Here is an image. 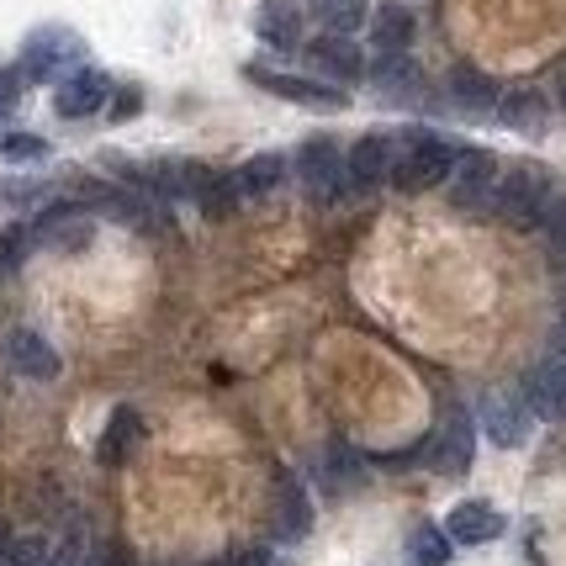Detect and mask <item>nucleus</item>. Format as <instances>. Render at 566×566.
Returning a JSON list of instances; mask_svg holds the SVG:
<instances>
[{
	"label": "nucleus",
	"mask_w": 566,
	"mask_h": 566,
	"mask_svg": "<svg viewBox=\"0 0 566 566\" xmlns=\"http://www.w3.org/2000/svg\"><path fill=\"white\" fill-rule=\"evenodd\" d=\"M455 170V148L444 138H429V133H397V165H392V180L402 191H429L450 180Z\"/></svg>",
	"instance_id": "nucleus-1"
},
{
	"label": "nucleus",
	"mask_w": 566,
	"mask_h": 566,
	"mask_svg": "<svg viewBox=\"0 0 566 566\" xmlns=\"http://www.w3.org/2000/svg\"><path fill=\"white\" fill-rule=\"evenodd\" d=\"M551 207V180H545L535 165H518V170L497 175V191H493V212L514 228H535Z\"/></svg>",
	"instance_id": "nucleus-2"
},
{
	"label": "nucleus",
	"mask_w": 566,
	"mask_h": 566,
	"mask_svg": "<svg viewBox=\"0 0 566 566\" xmlns=\"http://www.w3.org/2000/svg\"><path fill=\"white\" fill-rule=\"evenodd\" d=\"M85 59V43L70 27H38L22 43V74L27 80H64V74L80 70Z\"/></svg>",
	"instance_id": "nucleus-3"
},
{
	"label": "nucleus",
	"mask_w": 566,
	"mask_h": 566,
	"mask_svg": "<svg viewBox=\"0 0 566 566\" xmlns=\"http://www.w3.org/2000/svg\"><path fill=\"white\" fill-rule=\"evenodd\" d=\"M497 159L488 148H471V154H455V170H450V201L461 212H482L493 207V191H497Z\"/></svg>",
	"instance_id": "nucleus-4"
},
{
	"label": "nucleus",
	"mask_w": 566,
	"mask_h": 566,
	"mask_svg": "<svg viewBox=\"0 0 566 566\" xmlns=\"http://www.w3.org/2000/svg\"><path fill=\"white\" fill-rule=\"evenodd\" d=\"M476 419H482V429H488V440L503 444V450H514V444L530 440V402L518 392H503V387H493V392H482V408H476Z\"/></svg>",
	"instance_id": "nucleus-5"
},
{
	"label": "nucleus",
	"mask_w": 566,
	"mask_h": 566,
	"mask_svg": "<svg viewBox=\"0 0 566 566\" xmlns=\"http://www.w3.org/2000/svg\"><path fill=\"white\" fill-rule=\"evenodd\" d=\"M524 402L535 419H551V423H566V355H545L541 366H530L524 376Z\"/></svg>",
	"instance_id": "nucleus-6"
},
{
	"label": "nucleus",
	"mask_w": 566,
	"mask_h": 566,
	"mask_svg": "<svg viewBox=\"0 0 566 566\" xmlns=\"http://www.w3.org/2000/svg\"><path fill=\"white\" fill-rule=\"evenodd\" d=\"M296 165H302V186H307V197H313V201H334L349 186L345 154H339L334 144H307Z\"/></svg>",
	"instance_id": "nucleus-7"
},
{
	"label": "nucleus",
	"mask_w": 566,
	"mask_h": 566,
	"mask_svg": "<svg viewBox=\"0 0 566 566\" xmlns=\"http://www.w3.org/2000/svg\"><path fill=\"white\" fill-rule=\"evenodd\" d=\"M392 165H397V133H366L360 144L349 148L345 175L349 186H381V180H392Z\"/></svg>",
	"instance_id": "nucleus-8"
},
{
	"label": "nucleus",
	"mask_w": 566,
	"mask_h": 566,
	"mask_svg": "<svg viewBox=\"0 0 566 566\" xmlns=\"http://www.w3.org/2000/svg\"><path fill=\"white\" fill-rule=\"evenodd\" d=\"M249 80L271 96H286L296 106H318V112H345V91L318 85V80H302V74H275V70H249Z\"/></svg>",
	"instance_id": "nucleus-9"
},
{
	"label": "nucleus",
	"mask_w": 566,
	"mask_h": 566,
	"mask_svg": "<svg viewBox=\"0 0 566 566\" xmlns=\"http://www.w3.org/2000/svg\"><path fill=\"white\" fill-rule=\"evenodd\" d=\"M106 96H112V80L101 70H80L64 74L59 80V91H53V106H59V117H91V112H101L106 106Z\"/></svg>",
	"instance_id": "nucleus-10"
},
{
	"label": "nucleus",
	"mask_w": 566,
	"mask_h": 566,
	"mask_svg": "<svg viewBox=\"0 0 566 566\" xmlns=\"http://www.w3.org/2000/svg\"><path fill=\"white\" fill-rule=\"evenodd\" d=\"M6 366L17 370V376H27V381H53L59 376V349L43 339V334H32V328H17L11 339H6Z\"/></svg>",
	"instance_id": "nucleus-11"
},
{
	"label": "nucleus",
	"mask_w": 566,
	"mask_h": 566,
	"mask_svg": "<svg viewBox=\"0 0 566 566\" xmlns=\"http://www.w3.org/2000/svg\"><path fill=\"white\" fill-rule=\"evenodd\" d=\"M471 419L461 413V408H450L440 423V434H434V444H429V455H434V467L444 471V476H461V471L471 467Z\"/></svg>",
	"instance_id": "nucleus-12"
},
{
	"label": "nucleus",
	"mask_w": 566,
	"mask_h": 566,
	"mask_svg": "<svg viewBox=\"0 0 566 566\" xmlns=\"http://www.w3.org/2000/svg\"><path fill=\"white\" fill-rule=\"evenodd\" d=\"M444 535L450 541H461V545H488V541H497L503 535V514H497L493 503H455L450 509V524H444Z\"/></svg>",
	"instance_id": "nucleus-13"
},
{
	"label": "nucleus",
	"mask_w": 566,
	"mask_h": 566,
	"mask_svg": "<svg viewBox=\"0 0 566 566\" xmlns=\"http://www.w3.org/2000/svg\"><path fill=\"white\" fill-rule=\"evenodd\" d=\"M307 59H313L323 74H334V80H360V74H366V59L355 49V38H339V32L307 43Z\"/></svg>",
	"instance_id": "nucleus-14"
},
{
	"label": "nucleus",
	"mask_w": 566,
	"mask_h": 566,
	"mask_svg": "<svg viewBox=\"0 0 566 566\" xmlns=\"http://www.w3.org/2000/svg\"><path fill=\"white\" fill-rule=\"evenodd\" d=\"M254 27H260V38L275 43V49H296V43H302V11H296L292 0H260Z\"/></svg>",
	"instance_id": "nucleus-15"
},
{
	"label": "nucleus",
	"mask_w": 566,
	"mask_h": 566,
	"mask_svg": "<svg viewBox=\"0 0 566 566\" xmlns=\"http://www.w3.org/2000/svg\"><path fill=\"white\" fill-rule=\"evenodd\" d=\"M138 440H144V419H138L133 408H117V413H112V423H106V440L96 444V455L106 461V467H123Z\"/></svg>",
	"instance_id": "nucleus-16"
},
{
	"label": "nucleus",
	"mask_w": 566,
	"mask_h": 566,
	"mask_svg": "<svg viewBox=\"0 0 566 566\" xmlns=\"http://www.w3.org/2000/svg\"><path fill=\"white\" fill-rule=\"evenodd\" d=\"M85 233H91V218L74 212V207H53L49 218L32 228V239H43V244H85Z\"/></svg>",
	"instance_id": "nucleus-17"
},
{
	"label": "nucleus",
	"mask_w": 566,
	"mask_h": 566,
	"mask_svg": "<svg viewBox=\"0 0 566 566\" xmlns=\"http://www.w3.org/2000/svg\"><path fill=\"white\" fill-rule=\"evenodd\" d=\"M381 96H413L419 91V70L408 64V53H381V64L370 70Z\"/></svg>",
	"instance_id": "nucleus-18"
},
{
	"label": "nucleus",
	"mask_w": 566,
	"mask_h": 566,
	"mask_svg": "<svg viewBox=\"0 0 566 566\" xmlns=\"http://www.w3.org/2000/svg\"><path fill=\"white\" fill-rule=\"evenodd\" d=\"M450 91H455V101H461L467 112H488V106L497 101L493 80H488V74H476V70H455L450 74Z\"/></svg>",
	"instance_id": "nucleus-19"
},
{
	"label": "nucleus",
	"mask_w": 566,
	"mask_h": 566,
	"mask_svg": "<svg viewBox=\"0 0 566 566\" xmlns=\"http://www.w3.org/2000/svg\"><path fill=\"white\" fill-rule=\"evenodd\" d=\"M313 11H318V22L328 27V32H339V38H349L355 27L366 22V0H313Z\"/></svg>",
	"instance_id": "nucleus-20"
},
{
	"label": "nucleus",
	"mask_w": 566,
	"mask_h": 566,
	"mask_svg": "<svg viewBox=\"0 0 566 566\" xmlns=\"http://www.w3.org/2000/svg\"><path fill=\"white\" fill-rule=\"evenodd\" d=\"M408 556H413V566H444L450 562V535L434 530V524H419L408 535Z\"/></svg>",
	"instance_id": "nucleus-21"
},
{
	"label": "nucleus",
	"mask_w": 566,
	"mask_h": 566,
	"mask_svg": "<svg viewBox=\"0 0 566 566\" xmlns=\"http://www.w3.org/2000/svg\"><path fill=\"white\" fill-rule=\"evenodd\" d=\"M503 123L524 127V133H541L545 127V101L535 96V91H514V96H503Z\"/></svg>",
	"instance_id": "nucleus-22"
},
{
	"label": "nucleus",
	"mask_w": 566,
	"mask_h": 566,
	"mask_svg": "<svg viewBox=\"0 0 566 566\" xmlns=\"http://www.w3.org/2000/svg\"><path fill=\"white\" fill-rule=\"evenodd\" d=\"M275 180H281V159L275 154H260V159H249L244 170L233 175V186L244 197H265V191H275Z\"/></svg>",
	"instance_id": "nucleus-23"
},
{
	"label": "nucleus",
	"mask_w": 566,
	"mask_h": 566,
	"mask_svg": "<svg viewBox=\"0 0 566 566\" xmlns=\"http://www.w3.org/2000/svg\"><path fill=\"white\" fill-rule=\"evenodd\" d=\"M408 38H413V17L387 6V11L376 17V43H381V53H408Z\"/></svg>",
	"instance_id": "nucleus-24"
},
{
	"label": "nucleus",
	"mask_w": 566,
	"mask_h": 566,
	"mask_svg": "<svg viewBox=\"0 0 566 566\" xmlns=\"http://www.w3.org/2000/svg\"><path fill=\"white\" fill-rule=\"evenodd\" d=\"M307 497H302V488H296L292 476H281V535H302L307 530Z\"/></svg>",
	"instance_id": "nucleus-25"
},
{
	"label": "nucleus",
	"mask_w": 566,
	"mask_h": 566,
	"mask_svg": "<svg viewBox=\"0 0 566 566\" xmlns=\"http://www.w3.org/2000/svg\"><path fill=\"white\" fill-rule=\"evenodd\" d=\"M0 154H6V159H17V165H27V159H43L49 144H43L38 133H6V138H0Z\"/></svg>",
	"instance_id": "nucleus-26"
},
{
	"label": "nucleus",
	"mask_w": 566,
	"mask_h": 566,
	"mask_svg": "<svg viewBox=\"0 0 566 566\" xmlns=\"http://www.w3.org/2000/svg\"><path fill=\"white\" fill-rule=\"evenodd\" d=\"M541 222H545V233H551V244H556V254H566V197H551Z\"/></svg>",
	"instance_id": "nucleus-27"
},
{
	"label": "nucleus",
	"mask_w": 566,
	"mask_h": 566,
	"mask_svg": "<svg viewBox=\"0 0 566 566\" xmlns=\"http://www.w3.org/2000/svg\"><path fill=\"white\" fill-rule=\"evenodd\" d=\"M38 556H43V545L38 541H17L0 551V566H38Z\"/></svg>",
	"instance_id": "nucleus-28"
},
{
	"label": "nucleus",
	"mask_w": 566,
	"mask_h": 566,
	"mask_svg": "<svg viewBox=\"0 0 566 566\" xmlns=\"http://www.w3.org/2000/svg\"><path fill=\"white\" fill-rule=\"evenodd\" d=\"M22 85H27L22 70H0V112H11L22 101Z\"/></svg>",
	"instance_id": "nucleus-29"
},
{
	"label": "nucleus",
	"mask_w": 566,
	"mask_h": 566,
	"mask_svg": "<svg viewBox=\"0 0 566 566\" xmlns=\"http://www.w3.org/2000/svg\"><path fill=\"white\" fill-rule=\"evenodd\" d=\"M27 244H32V233H27V228H11V233L0 239V265H17Z\"/></svg>",
	"instance_id": "nucleus-30"
},
{
	"label": "nucleus",
	"mask_w": 566,
	"mask_h": 566,
	"mask_svg": "<svg viewBox=\"0 0 566 566\" xmlns=\"http://www.w3.org/2000/svg\"><path fill=\"white\" fill-rule=\"evenodd\" d=\"M133 112H138V91H123V101H117L112 117H133Z\"/></svg>",
	"instance_id": "nucleus-31"
},
{
	"label": "nucleus",
	"mask_w": 566,
	"mask_h": 566,
	"mask_svg": "<svg viewBox=\"0 0 566 566\" xmlns=\"http://www.w3.org/2000/svg\"><path fill=\"white\" fill-rule=\"evenodd\" d=\"M218 566H265V556H260V551H249V556H233V562H218Z\"/></svg>",
	"instance_id": "nucleus-32"
},
{
	"label": "nucleus",
	"mask_w": 566,
	"mask_h": 566,
	"mask_svg": "<svg viewBox=\"0 0 566 566\" xmlns=\"http://www.w3.org/2000/svg\"><path fill=\"white\" fill-rule=\"evenodd\" d=\"M556 345H562V355H566V318L556 323Z\"/></svg>",
	"instance_id": "nucleus-33"
},
{
	"label": "nucleus",
	"mask_w": 566,
	"mask_h": 566,
	"mask_svg": "<svg viewBox=\"0 0 566 566\" xmlns=\"http://www.w3.org/2000/svg\"><path fill=\"white\" fill-rule=\"evenodd\" d=\"M556 96H562V106H566V70H562V80H556Z\"/></svg>",
	"instance_id": "nucleus-34"
}]
</instances>
